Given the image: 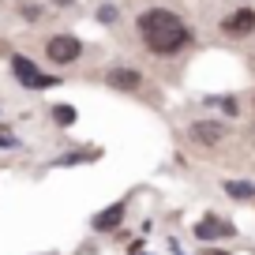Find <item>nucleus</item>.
Returning <instances> with one entry per match:
<instances>
[{"label":"nucleus","mask_w":255,"mask_h":255,"mask_svg":"<svg viewBox=\"0 0 255 255\" xmlns=\"http://www.w3.org/2000/svg\"><path fill=\"white\" fill-rule=\"evenodd\" d=\"M135 26H139L143 45L150 49V53H158V56H173V53H180V49L191 41L188 23H184L176 11H169V8H146Z\"/></svg>","instance_id":"1"},{"label":"nucleus","mask_w":255,"mask_h":255,"mask_svg":"<svg viewBox=\"0 0 255 255\" xmlns=\"http://www.w3.org/2000/svg\"><path fill=\"white\" fill-rule=\"evenodd\" d=\"M11 75L19 79V87H26V90H45V87H56V75H45V72H38V64L30 60V56H11Z\"/></svg>","instance_id":"2"},{"label":"nucleus","mask_w":255,"mask_h":255,"mask_svg":"<svg viewBox=\"0 0 255 255\" xmlns=\"http://www.w3.org/2000/svg\"><path fill=\"white\" fill-rule=\"evenodd\" d=\"M45 56L56 68H68V64H75L83 56V41L75 38V34H53V38L45 41Z\"/></svg>","instance_id":"3"},{"label":"nucleus","mask_w":255,"mask_h":255,"mask_svg":"<svg viewBox=\"0 0 255 255\" xmlns=\"http://www.w3.org/2000/svg\"><path fill=\"white\" fill-rule=\"evenodd\" d=\"M222 30L229 34V38H244V34L255 30V11L252 8H237L233 15L222 19Z\"/></svg>","instance_id":"4"},{"label":"nucleus","mask_w":255,"mask_h":255,"mask_svg":"<svg viewBox=\"0 0 255 255\" xmlns=\"http://www.w3.org/2000/svg\"><path fill=\"white\" fill-rule=\"evenodd\" d=\"M191 139L203 143V146H214V143L225 139V124H218V120H195L191 124Z\"/></svg>","instance_id":"5"},{"label":"nucleus","mask_w":255,"mask_h":255,"mask_svg":"<svg viewBox=\"0 0 255 255\" xmlns=\"http://www.w3.org/2000/svg\"><path fill=\"white\" fill-rule=\"evenodd\" d=\"M105 83H109L113 90H139L143 87V75H139L135 68H109V72H105Z\"/></svg>","instance_id":"6"},{"label":"nucleus","mask_w":255,"mask_h":255,"mask_svg":"<svg viewBox=\"0 0 255 255\" xmlns=\"http://www.w3.org/2000/svg\"><path fill=\"white\" fill-rule=\"evenodd\" d=\"M120 222H124V203H113V207L98 210V214L90 218V229H94V233H113Z\"/></svg>","instance_id":"7"},{"label":"nucleus","mask_w":255,"mask_h":255,"mask_svg":"<svg viewBox=\"0 0 255 255\" xmlns=\"http://www.w3.org/2000/svg\"><path fill=\"white\" fill-rule=\"evenodd\" d=\"M195 237H199V240H214V237H233V225L218 222V218L210 214V218H203V222L195 225Z\"/></svg>","instance_id":"8"},{"label":"nucleus","mask_w":255,"mask_h":255,"mask_svg":"<svg viewBox=\"0 0 255 255\" xmlns=\"http://www.w3.org/2000/svg\"><path fill=\"white\" fill-rule=\"evenodd\" d=\"M49 117H53L56 128H72L75 120H79V109H75V105H53V109H49Z\"/></svg>","instance_id":"9"},{"label":"nucleus","mask_w":255,"mask_h":255,"mask_svg":"<svg viewBox=\"0 0 255 255\" xmlns=\"http://www.w3.org/2000/svg\"><path fill=\"white\" fill-rule=\"evenodd\" d=\"M225 195H233V199H252L255 184H248V180H225Z\"/></svg>","instance_id":"10"},{"label":"nucleus","mask_w":255,"mask_h":255,"mask_svg":"<svg viewBox=\"0 0 255 255\" xmlns=\"http://www.w3.org/2000/svg\"><path fill=\"white\" fill-rule=\"evenodd\" d=\"M98 19H102V23H117V8H109V4L98 8Z\"/></svg>","instance_id":"11"},{"label":"nucleus","mask_w":255,"mask_h":255,"mask_svg":"<svg viewBox=\"0 0 255 255\" xmlns=\"http://www.w3.org/2000/svg\"><path fill=\"white\" fill-rule=\"evenodd\" d=\"M23 15H26V19H38V15H41V8H38V4H26Z\"/></svg>","instance_id":"12"},{"label":"nucleus","mask_w":255,"mask_h":255,"mask_svg":"<svg viewBox=\"0 0 255 255\" xmlns=\"http://www.w3.org/2000/svg\"><path fill=\"white\" fill-rule=\"evenodd\" d=\"M203 255H229V252H218V248H207Z\"/></svg>","instance_id":"13"},{"label":"nucleus","mask_w":255,"mask_h":255,"mask_svg":"<svg viewBox=\"0 0 255 255\" xmlns=\"http://www.w3.org/2000/svg\"><path fill=\"white\" fill-rule=\"evenodd\" d=\"M53 4H56V8H68V4H72V0H53Z\"/></svg>","instance_id":"14"},{"label":"nucleus","mask_w":255,"mask_h":255,"mask_svg":"<svg viewBox=\"0 0 255 255\" xmlns=\"http://www.w3.org/2000/svg\"><path fill=\"white\" fill-rule=\"evenodd\" d=\"M41 255H56V252H41Z\"/></svg>","instance_id":"15"}]
</instances>
